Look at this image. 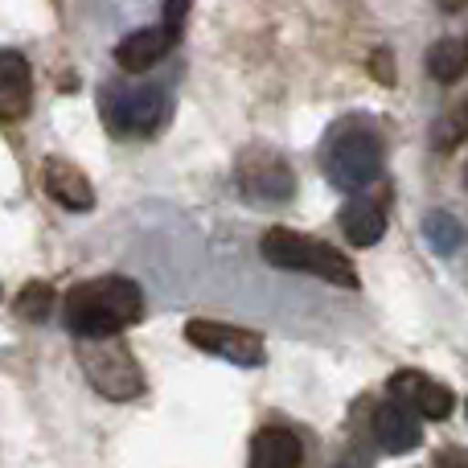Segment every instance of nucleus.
Masks as SVG:
<instances>
[{
	"label": "nucleus",
	"instance_id": "nucleus-1",
	"mask_svg": "<svg viewBox=\"0 0 468 468\" xmlns=\"http://www.w3.org/2000/svg\"><path fill=\"white\" fill-rule=\"evenodd\" d=\"M144 316V292L128 275H103L70 288L66 324L74 337H120Z\"/></svg>",
	"mask_w": 468,
	"mask_h": 468
},
{
	"label": "nucleus",
	"instance_id": "nucleus-2",
	"mask_svg": "<svg viewBox=\"0 0 468 468\" xmlns=\"http://www.w3.org/2000/svg\"><path fill=\"white\" fill-rule=\"evenodd\" d=\"M259 250H263L267 263L283 267V271H304L324 283H337V288H357V271L349 263V255H341L337 247L313 239V234L271 227L263 234V242H259Z\"/></svg>",
	"mask_w": 468,
	"mask_h": 468
},
{
	"label": "nucleus",
	"instance_id": "nucleus-3",
	"mask_svg": "<svg viewBox=\"0 0 468 468\" xmlns=\"http://www.w3.org/2000/svg\"><path fill=\"white\" fill-rule=\"evenodd\" d=\"M382 173V140L370 123L346 120L324 140V177L346 194L366 189Z\"/></svg>",
	"mask_w": 468,
	"mask_h": 468
},
{
	"label": "nucleus",
	"instance_id": "nucleus-4",
	"mask_svg": "<svg viewBox=\"0 0 468 468\" xmlns=\"http://www.w3.org/2000/svg\"><path fill=\"white\" fill-rule=\"evenodd\" d=\"M79 366L103 399L128 403L144 390V370L120 337H79Z\"/></svg>",
	"mask_w": 468,
	"mask_h": 468
},
{
	"label": "nucleus",
	"instance_id": "nucleus-5",
	"mask_svg": "<svg viewBox=\"0 0 468 468\" xmlns=\"http://www.w3.org/2000/svg\"><path fill=\"white\" fill-rule=\"evenodd\" d=\"M234 181H239L242 197L259 206H280L296 194V173L283 156L263 153V148H247L239 156V169H234Z\"/></svg>",
	"mask_w": 468,
	"mask_h": 468
},
{
	"label": "nucleus",
	"instance_id": "nucleus-6",
	"mask_svg": "<svg viewBox=\"0 0 468 468\" xmlns=\"http://www.w3.org/2000/svg\"><path fill=\"white\" fill-rule=\"evenodd\" d=\"M186 341L197 346L202 354H214L234 366H263L267 362V346L259 333L234 329V324H222V321H206V316L186 324Z\"/></svg>",
	"mask_w": 468,
	"mask_h": 468
},
{
	"label": "nucleus",
	"instance_id": "nucleus-7",
	"mask_svg": "<svg viewBox=\"0 0 468 468\" xmlns=\"http://www.w3.org/2000/svg\"><path fill=\"white\" fill-rule=\"evenodd\" d=\"M165 112H169V103H165L161 87H123L107 95V123L120 136H153Z\"/></svg>",
	"mask_w": 468,
	"mask_h": 468
},
{
	"label": "nucleus",
	"instance_id": "nucleus-8",
	"mask_svg": "<svg viewBox=\"0 0 468 468\" xmlns=\"http://www.w3.org/2000/svg\"><path fill=\"white\" fill-rule=\"evenodd\" d=\"M390 399L415 415V420H448L452 415V390L440 387L431 374L423 370H399L390 378Z\"/></svg>",
	"mask_w": 468,
	"mask_h": 468
},
{
	"label": "nucleus",
	"instance_id": "nucleus-9",
	"mask_svg": "<svg viewBox=\"0 0 468 468\" xmlns=\"http://www.w3.org/2000/svg\"><path fill=\"white\" fill-rule=\"evenodd\" d=\"M370 440H374V448H378V452L407 456V452H415V448L423 444V428H420V420H415L407 407H399L395 399H390V403L374 407V415H370Z\"/></svg>",
	"mask_w": 468,
	"mask_h": 468
},
{
	"label": "nucleus",
	"instance_id": "nucleus-10",
	"mask_svg": "<svg viewBox=\"0 0 468 468\" xmlns=\"http://www.w3.org/2000/svg\"><path fill=\"white\" fill-rule=\"evenodd\" d=\"M41 186H46V194L54 197L58 206H66V210H90L95 206V189H90L87 173L79 169V165H70L66 156H49L46 165H41Z\"/></svg>",
	"mask_w": 468,
	"mask_h": 468
},
{
	"label": "nucleus",
	"instance_id": "nucleus-11",
	"mask_svg": "<svg viewBox=\"0 0 468 468\" xmlns=\"http://www.w3.org/2000/svg\"><path fill=\"white\" fill-rule=\"evenodd\" d=\"M33 103V70L16 49H0V123H16Z\"/></svg>",
	"mask_w": 468,
	"mask_h": 468
},
{
	"label": "nucleus",
	"instance_id": "nucleus-12",
	"mask_svg": "<svg viewBox=\"0 0 468 468\" xmlns=\"http://www.w3.org/2000/svg\"><path fill=\"white\" fill-rule=\"evenodd\" d=\"M173 46H177V41H173L161 25H153V29H136L115 46V62H120V70H128V74H144V70H153L161 58H169Z\"/></svg>",
	"mask_w": 468,
	"mask_h": 468
},
{
	"label": "nucleus",
	"instance_id": "nucleus-13",
	"mask_svg": "<svg viewBox=\"0 0 468 468\" xmlns=\"http://www.w3.org/2000/svg\"><path fill=\"white\" fill-rule=\"evenodd\" d=\"M304 444L288 428H263L250 440V468H300Z\"/></svg>",
	"mask_w": 468,
	"mask_h": 468
},
{
	"label": "nucleus",
	"instance_id": "nucleus-14",
	"mask_svg": "<svg viewBox=\"0 0 468 468\" xmlns=\"http://www.w3.org/2000/svg\"><path fill=\"white\" fill-rule=\"evenodd\" d=\"M341 230L354 247H374V242L387 234V214L374 197H349L341 206Z\"/></svg>",
	"mask_w": 468,
	"mask_h": 468
},
{
	"label": "nucleus",
	"instance_id": "nucleus-15",
	"mask_svg": "<svg viewBox=\"0 0 468 468\" xmlns=\"http://www.w3.org/2000/svg\"><path fill=\"white\" fill-rule=\"evenodd\" d=\"M464 66H468L464 41L448 37V41H436V46L428 49V70H431V79L436 82H456L464 74Z\"/></svg>",
	"mask_w": 468,
	"mask_h": 468
},
{
	"label": "nucleus",
	"instance_id": "nucleus-16",
	"mask_svg": "<svg viewBox=\"0 0 468 468\" xmlns=\"http://www.w3.org/2000/svg\"><path fill=\"white\" fill-rule=\"evenodd\" d=\"M423 234H428V242H431V250H436V255H452V250L464 242L461 222L448 218V214H428V222H423Z\"/></svg>",
	"mask_w": 468,
	"mask_h": 468
},
{
	"label": "nucleus",
	"instance_id": "nucleus-17",
	"mask_svg": "<svg viewBox=\"0 0 468 468\" xmlns=\"http://www.w3.org/2000/svg\"><path fill=\"white\" fill-rule=\"evenodd\" d=\"M464 136H468V99H464L461 107H452L444 120H440V128H436V136H431V144H436V148H456Z\"/></svg>",
	"mask_w": 468,
	"mask_h": 468
},
{
	"label": "nucleus",
	"instance_id": "nucleus-18",
	"mask_svg": "<svg viewBox=\"0 0 468 468\" xmlns=\"http://www.w3.org/2000/svg\"><path fill=\"white\" fill-rule=\"evenodd\" d=\"M49 304H54V292H49L46 283H29V288L16 296V316H25V321H46Z\"/></svg>",
	"mask_w": 468,
	"mask_h": 468
},
{
	"label": "nucleus",
	"instance_id": "nucleus-19",
	"mask_svg": "<svg viewBox=\"0 0 468 468\" xmlns=\"http://www.w3.org/2000/svg\"><path fill=\"white\" fill-rule=\"evenodd\" d=\"M186 16H189V0H165V21H161V29L169 33L173 41H181V29H186Z\"/></svg>",
	"mask_w": 468,
	"mask_h": 468
},
{
	"label": "nucleus",
	"instance_id": "nucleus-20",
	"mask_svg": "<svg viewBox=\"0 0 468 468\" xmlns=\"http://www.w3.org/2000/svg\"><path fill=\"white\" fill-rule=\"evenodd\" d=\"M436 468H468V448H440Z\"/></svg>",
	"mask_w": 468,
	"mask_h": 468
},
{
	"label": "nucleus",
	"instance_id": "nucleus-21",
	"mask_svg": "<svg viewBox=\"0 0 468 468\" xmlns=\"http://www.w3.org/2000/svg\"><path fill=\"white\" fill-rule=\"evenodd\" d=\"M464 186H468V165H464Z\"/></svg>",
	"mask_w": 468,
	"mask_h": 468
},
{
	"label": "nucleus",
	"instance_id": "nucleus-22",
	"mask_svg": "<svg viewBox=\"0 0 468 468\" xmlns=\"http://www.w3.org/2000/svg\"><path fill=\"white\" fill-rule=\"evenodd\" d=\"M464 49H468V41H464Z\"/></svg>",
	"mask_w": 468,
	"mask_h": 468
}]
</instances>
